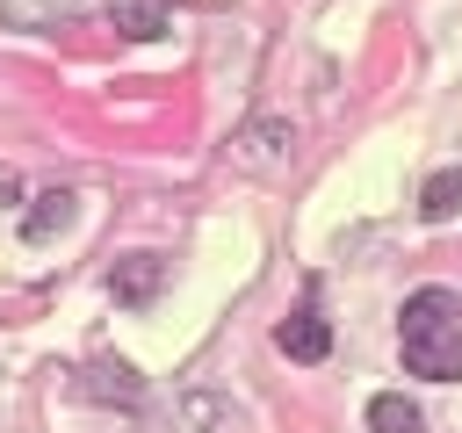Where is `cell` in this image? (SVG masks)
<instances>
[{
  "label": "cell",
  "mask_w": 462,
  "mask_h": 433,
  "mask_svg": "<svg viewBox=\"0 0 462 433\" xmlns=\"http://www.w3.org/2000/svg\"><path fill=\"white\" fill-rule=\"evenodd\" d=\"M65 216H72V195H43V202L22 216V231H29V238H51V224H65Z\"/></svg>",
  "instance_id": "cell-6"
},
{
  "label": "cell",
  "mask_w": 462,
  "mask_h": 433,
  "mask_svg": "<svg viewBox=\"0 0 462 433\" xmlns=\"http://www.w3.org/2000/svg\"><path fill=\"white\" fill-rule=\"evenodd\" d=\"M108 289H116V303H152V289H159V260H152V253H130V260L108 274Z\"/></svg>",
  "instance_id": "cell-3"
},
{
  "label": "cell",
  "mask_w": 462,
  "mask_h": 433,
  "mask_svg": "<svg viewBox=\"0 0 462 433\" xmlns=\"http://www.w3.org/2000/svg\"><path fill=\"white\" fill-rule=\"evenodd\" d=\"M397 346H404V368L426 375V382H462V296L426 281L404 296L397 310Z\"/></svg>",
  "instance_id": "cell-1"
},
{
  "label": "cell",
  "mask_w": 462,
  "mask_h": 433,
  "mask_svg": "<svg viewBox=\"0 0 462 433\" xmlns=\"http://www.w3.org/2000/svg\"><path fill=\"white\" fill-rule=\"evenodd\" d=\"M455 209H462V166H448V173H433V180L419 188V216H426V224H448Z\"/></svg>",
  "instance_id": "cell-4"
},
{
  "label": "cell",
  "mask_w": 462,
  "mask_h": 433,
  "mask_svg": "<svg viewBox=\"0 0 462 433\" xmlns=\"http://www.w3.org/2000/svg\"><path fill=\"white\" fill-rule=\"evenodd\" d=\"M274 346H282L289 361H325V354H332V325L318 318V303H303V310L274 332Z\"/></svg>",
  "instance_id": "cell-2"
},
{
  "label": "cell",
  "mask_w": 462,
  "mask_h": 433,
  "mask_svg": "<svg viewBox=\"0 0 462 433\" xmlns=\"http://www.w3.org/2000/svg\"><path fill=\"white\" fill-rule=\"evenodd\" d=\"M368 426L375 433H419V404L397 397V390H383V397H368Z\"/></svg>",
  "instance_id": "cell-5"
}]
</instances>
